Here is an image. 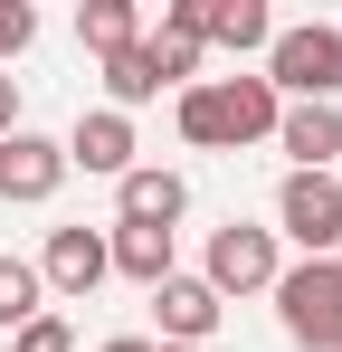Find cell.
<instances>
[{
	"instance_id": "cell-1",
	"label": "cell",
	"mask_w": 342,
	"mask_h": 352,
	"mask_svg": "<svg viewBox=\"0 0 342 352\" xmlns=\"http://www.w3.org/2000/svg\"><path fill=\"white\" fill-rule=\"evenodd\" d=\"M276 86L266 76H209V86H181V133L200 153H238V143H266L276 133Z\"/></svg>"
},
{
	"instance_id": "cell-2",
	"label": "cell",
	"mask_w": 342,
	"mask_h": 352,
	"mask_svg": "<svg viewBox=\"0 0 342 352\" xmlns=\"http://www.w3.org/2000/svg\"><path fill=\"white\" fill-rule=\"evenodd\" d=\"M266 86H276V105H333L342 96V29L323 19H295L266 38Z\"/></svg>"
},
{
	"instance_id": "cell-3",
	"label": "cell",
	"mask_w": 342,
	"mask_h": 352,
	"mask_svg": "<svg viewBox=\"0 0 342 352\" xmlns=\"http://www.w3.org/2000/svg\"><path fill=\"white\" fill-rule=\"evenodd\" d=\"M276 324L304 352H342V267H333V257L276 267Z\"/></svg>"
},
{
	"instance_id": "cell-4",
	"label": "cell",
	"mask_w": 342,
	"mask_h": 352,
	"mask_svg": "<svg viewBox=\"0 0 342 352\" xmlns=\"http://www.w3.org/2000/svg\"><path fill=\"white\" fill-rule=\"evenodd\" d=\"M276 229L295 238L304 257H333V248H342V181H333V172H285Z\"/></svg>"
},
{
	"instance_id": "cell-5",
	"label": "cell",
	"mask_w": 342,
	"mask_h": 352,
	"mask_svg": "<svg viewBox=\"0 0 342 352\" xmlns=\"http://www.w3.org/2000/svg\"><path fill=\"white\" fill-rule=\"evenodd\" d=\"M209 295H257L276 286V229H247V219H228L219 238H209V276H200Z\"/></svg>"
},
{
	"instance_id": "cell-6",
	"label": "cell",
	"mask_w": 342,
	"mask_h": 352,
	"mask_svg": "<svg viewBox=\"0 0 342 352\" xmlns=\"http://www.w3.org/2000/svg\"><path fill=\"white\" fill-rule=\"evenodd\" d=\"M114 276V257H105V229H48V248H38V286H57V295H86Z\"/></svg>"
},
{
	"instance_id": "cell-7",
	"label": "cell",
	"mask_w": 342,
	"mask_h": 352,
	"mask_svg": "<svg viewBox=\"0 0 342 352\" xmlns=\"http://www.w3.org/2000/svg\"><path fill=\"white\" fill-rule=\"evenodd\" d=\"M57 181H67V143L48 133H0V200H57Z\"/></svg>"
},
{
	"instance_id": "cell-8",
	"label": "cell",
	"mask_w": 342,
	"mask_h": 352,
	"mask_svg": "<svg viewBox=\"0 0 342 352\" xmlns=\"http://www.w3.org/2000/svg\"><path fill=\"white\" fill-rule=\"evenodd\" d=\"M67 172H105V181H124L133 172V115H76V133H67Z\"/></svg>"
},
{
	"instance_id": "cell-9",
	"label": "cell",
	"mask_w": 342,
	"mask_h": 352,
	"mask_svg": "<svg viewBox=\"0 0 342 352\" xmlns=\"http://www.w3.org/2000/svg\"><path fill=\"white\" fill-rule=\"evenodd\" d=\"M181 200H190L181 172H143V162H133V172L114 181V229H171V219H181Z\"/></svg>"
},
{
	"instance_id": "cell-10",
	"label": "cell",
	"mask_w": 342,
	"mask_h": 352,
	"mask_svg": "<svg viewBox=\"0 0 342 352\" xmlns=\"http://www.w3.org/2000/svg\"><path fill=\"white\" fill-rule=\"evenodd\" d=\"M152 314H162V343H209V333H219V295L200 286V276H162V286H152Z\"/></svg>"
},
{
	"instance_id": "cell-11",
	"label": "cell",
	"mask_w": 342,
	"mask_h": 352,
	"mask_svg": "<svg viewBox=\"0 0 342 352\" xmlns=\"http://www.w3.org/2000/svg\"><path fill=\"white\" fill-rule=\"evenodd\" d=\"M200 0H162V38H143V58H152V76H200Z\"/></svg>"
},
{
	"instance_id": "cell-12",
	"label": "cell",
	"mask_w": 342,
	"mask_h": 352,
	"mask_svg": "<svg viewBox=\"0 0 342 352\" xmlns=\"http://www.w3.org/2000/svg\"><path fill=\"white\" fill-rule=\"evenodd\" d=\"M276 143L295 153V172H323L342 153V105H285L276 115Z\"/></svg>"
},
{
	"instance_id": "cell-13",
	"label": "cell",
	"mask_w": 342,
	"mask_h": 352,
	"mask_svg": "<svg viewBox=\"0 0 342 352\" xmlns=\"http://www.w3.org/2000/svg\"><path fill=\"white\" fill-rule=\"evenodd\" d=\"M200 38H219V48H266L276 19H266V0H200Z\"/></svg>"
},
{
	"instance_id": "cell-14",
	"label": "cell",
	"mask_w": 342,
	"mask_h": 352,
	"mask_svg": "<svg viewBox=\"0 0 342 352\" xmlns=\"http://www.w3.org/2000/svg\"><path fill=\"white\" fill-rule=\"evenodd\" d=\"M105 257L133 276V286H162V276H171V229H114Z\"/></svg>"
},
{
	"instance_id": "cell-15",
	"label": "cell",
	"mask_w": 342,
	"mask_h": 352,
	"mask_svg": "<svg viewBox=\"0 0 342 352\" xmlns=\"http://www.w3.org/2000/svg\"><path fill=\"white\" fill-rule=\"evenodd\" d=\"M105 96H114V115H133V105H152V96H162V76H152V58H143V38L105 58Z\"/></svg>"
},
{
	"instance_id": "cell-16",
	"label": "cell",
	"mask_w": 342,
	"mask_h": 352,
	"mask_svg": "<svg viewBox=\"0 0 342 352\" xmlns=\"http://www.w3.org/2000/svg\"><path fill=\"white\" fill-rule=\"evenodd\" d=\"M29 314H48V286H38V267H29V257H0V324L19 333Z\"/></svg>"
},
{
	"instance_id": "cell-17",
	"label": "cell",
	"mask_w": 342,
	"mask_h": 352,
	"mask_svg": "<svg viewBox=\"0 0 342 352\" xmlns=\"http://www.w3.org/2000/svg\"><path fill=\"white\" fill-rule=\"evenodd\" d=\"M76 38H86L95 58L133 48V0H86V10H76Z\"/></svg>"
},
{
	"instance_id": "cell-18",
	"label": "cell",
	"mask_w": 342,
	"mask_h": 352,
	"mask_svg": "<svg viewBox=\"0 0 342 352\" xmlns=\"http://www.w3.org/2000/svg\"><path fill=\"white\" fill-rule=\"evenodd\" d=\"M29 38H38V10H29V0H0V67L19 58Z\"/></svg>"
},
{
	"instance_id": "cell-19",
	"label": "cell",
	"mask_w": 342,
	"mask_h": 352,
	"mask_svg": "<svg viewBox=\"0 0 342 352\" xmlns=\"http://www.w3.org/2000/svg\"><path fill=\"white\" fill-rule=\"evenodd\" d=\"M19 352H76V333H67L57 314H29V324H19Z\"/></svg>"
},
{
	"instance_id": "cell-20",
	"label": "cell",
	"mask_w": 342,
	"mask_h": 352,
	"mask_svg": "<svg viewBox=\"0 0 342 352\" xmlns=\"http://www.w3.org/2000/svg\"><path fill=\"white\" fill-rule=\"evenodd\" d=\"M0 133H19V86L0 76Z\"/></svg>"
},
{
	"instance_id": "cell-21",
	"label": "cell",
	"mask_w": 342,
	"mask_h": 352,
	"mask_svg": "<svg viewBox=\"0 0 342 352\" xmlns=\"http://www.w3.org/2000/svg\"><path fill=\"white\" fill-rule=\"evenodd\" d=\"M105 352H190V343H143V333H124V343H105Z\"/></svg>"
},
{
	"instance_id": "cell-22",
	"label": "cell",
	"mask_w": 342,
	"mask_h": 352,
	"mask_svg": "<svg viewBox=\"0 0 342 352\" xmlns=\"http://www.w3.org/2000/svg\"><path fill=\"white\" fill-rule=\"evenodd\" d=\"M333 267H342V257H333Z\"/></svg>"
}]
</instances>
